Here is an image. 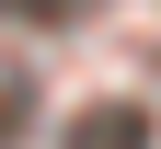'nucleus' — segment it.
<instances>
[{
	"mask_svg": "<svg viewBox=\"0 0 161 149\" xmlns=\"http://www.w3.org/2000/svg\"><path fill=\"white\" fill-rule=\"evenodd\" d=\"M69 149H150V115L138 103H92V115H69Z\"/></svg>",
	"mask_w": 161,
	"mask_h": 149,
	"instance_id": "obj_1",
	"label": "nucleus"
},
{
	"mask_svg": "<svg viewBox=\"0 0 161 149\" xmlns=\"http://www.w3.org/2000/svg\"><path fill=\"white\" fill-rule=\"evenodd\" d=\"M46 12H58V0H46Z\"/></svg>",
	"mask_w": 161,
	"mask_h": 149,
	"instance_id": "obj_2",
	"label": "nucleus"
}]
</instances>
